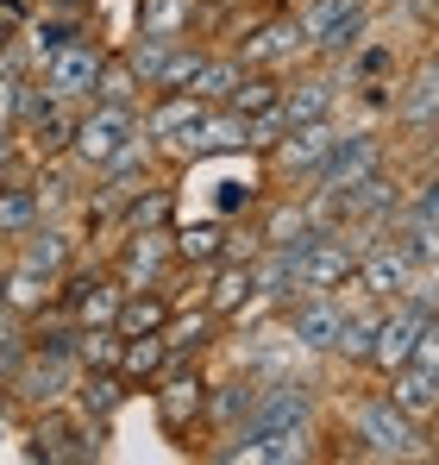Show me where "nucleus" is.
I'll return each instance as SVG.
<instances>
[{
    "mask_svg": "<svg viewBox=\"0 0 439 465\" xmlns=\"http://www.w3.org/2000/svg\"><path fill=\"white\" fill-rule=\"evenodd\" d=\"M32 460H101V421H88L75 402H44V415H38V428H32Z\"/></svg>",
    "mask_w": 439,
    "mask_h": 465,
    "instance_id": "nucleus-3",
    "label": "nucleus"
},
{
    "mask_svg": "<svg viewBox=\"0 0 439 465\" xmlns=\"http://www.w3.org/2000/svg\"><path fill=\"white\" fill-rule=\"evenodd\" d=\"M220 189H226V195H220V214H239V208H251V202H258V189H251V183H220Z\"/></svg>",
    "mask_w": 439,
    "mask_h": 465,
    "instance_id": "nucleus-38",
    "label": "nucleus"
},
{
    "mask_svg": "<svg viewBox=\"0 0 439 465\" xmlns=\"http://www.w3.org/2000/svg\"><path fill=\"white\" fill-rule=\"evenodd\" d=\"M139 32L145 38H189L195 32V0H139Z\"/></svg>",
    "mask_w": 439,
    "mask_h": 465,
    "instance_id": "nucleus-28",
    "label": "nucleus"
},
{
    "mask_svg": "<svg viewBox=\"0 0 439 465\" xmlns=\"http://www.w3.org/2000/svg\"><path fill=\"white\" fill-rule=\"evenodd\" d=\"M352 440H358L365 460H427L434 453L427 447V428L415 415H402L389 396H365L352 409Z\"/></svg>",
    "mask_w": 439,
    "mask_h": 465,
    "instance_id": "nucleus-1",
    "label": "nucleus"
},
{
    "mask_svg": "<svg viewBox=\"0 0 439 465\" xmlns=\"http://www.w3.org/2000/svg\"><path fill=\"white\" fill-rule=\"evenodd\" d=\"M251 402H258V378L245 371V378H226V384H208V421H214L220 434H239L245 428V415H251Z\"/></svg>",
    "mask_w": 439,
    "mask_h": 465,
    "instance_id": "nucleus-22",
    "label": "nucleus"
},
{
    "mask_svg": "<svg viewBox=\"0 0 439 465\" xmlns=\"http://www.w3.org/2000/svg\"><path fill=\"white\" fill-rule=\"evenodd\" d=\"M201 409H208V378H201L195 365H170V371L157 378V421H163L170 440H182V434L201 421Z\"/></svg>",
    "mask_w": 439,
    "mask_h": 465,
    "instance_id": "nucleus-9",
    "label": "nucleus"
},
{
    "mask_svg": "<svg viewBox=\"0 0 439 465\" xmlns=\"http://www.w3.org/2000/svg\"><path fill=\"white\" fill-rule=\"evenodd\" d=\"M75 409L88 415V421H107L120 402H126V378L120 371H75Z\"/></svg>",
    "mask_w": 439,
    "mask_h": 465,
    "instance_id": "nucleus-25",
    "label": "nucleus"
},
{
    "mask_svg": "<svg viewBox=\"0 0 439 465\" xmlns=\"http://www.w3.org/2000/svg\"><path fill=\"white\" fill-rule=\"evenodd\" d=\"M126 139H139V107H107V101H94L88 114H75L70 152H75V163L101 170V163L120 152Z\"/></svg>",
    "mask_w": 439,
    "mask_h": 465,
    "instance_id": "nucleus-7",
    "label": "nucleus"
},
{
    "mask_svg": "<svg viewBox=\"0 0 439 465\" xmlns=\"http://www.w3.org/2000/svg\"><path fill=\"white\" fill-rule=\"evenodd\" d=\"M239 76H245L239 57H201V70H195V82H189V94L208 101V107H220V101L232 94V82H239Z\"/></svg>",
    "mask_w": 439,
    "mask_h": 465,
    "instance_id": "nucleus-34",
    "label": "nucleus"
},
{
    "mask_svg": "<svg viewBox=\"0 0 439 465\" xmlns=\"http://www.w3.org/2000/svg\"><path fill=\"white\" fill-rule=\"evenodd\" d=\"M63 277H70V271H63ZM120 296H126V290H120L113 277H101V271H94V277H88V271H75L70 290H57V309L70 314L75 327H113Z\"/></svg>",
    "mask_w": 439,
    "mask_h": 465,
    "instance_id": "nucleus-12",
    "label": "nucleus"
},
{
    "mask_svg": "<svg viewBox=\"0 0 439 465\" xmlns=\"http://www.w3.org/2000/svg\"><path fill=\"white\" fill-rule=\"evenodd\" d=\"M201 57H208L201 45L176 38V45H170V57L157 64V76H151V88H157V94H189V82H195V70H201Z\"/></svg>",
    "mask_w": 439,
    "mask_h": 465,
    "instance_id": "nucleus-31",
    "label": "nucleus"
},
{
    "mask_svg": "<svg viewBox=\"0 0 439 465\" xmlns=\"http://www.w3.org/2000/svg\"><path fill=\"white\" fill-rule=\"evenodd\" d=\"M126 232H151V227H176V189H126L120 195Z\"/></svg>",
    "mask_w": 439,
    "mask_h": 465,
    "instance_id": "nucleus-26",
    "label": "nucleus"
},
{
    "mask_svg": "<svg viewBox=\"0 0 439 465\" xmlns=\"http://www.w3.org/2000/svg\"><path fill=\"white\" fill-rule=\"evenodd\" d=\"M139 88L145 82L132 76V64L120 51H101V70H94V94L88 101H107V107H139Z\"/></svg>",
    "mask_w": 439,
    "mask_h": 465,
    "instance_id": "nucleus-27",
    "label": "nucleus"
},
{
    "mask_svg": "<svg viewBox=\"0 0 439 465\" xmlns=\"http://www.w3.org/2000/svg\"><path fill=\"white\" fill-rule=\"evenodd\" d=\"M163 371H170L163 333H132V340L120 346V378H126V384H157Z\"/></svg>",
    "mask_w": 439,
    "mask_h": 465,
    "instance_id": "nucleus-24",
    "label": "nucleus"
},
{
    "mask_svg": "<svg viewBox=\"0 0 439 465\" xmlns=\"http://www.w3.org/2000/svg\"><path fill=\"white\" fill-rule=\"evenodd\" d=\"M376 163H383V139H376L370 126H358V133H339V139L327 145V157L307 170V183H314V195H320V189H346V183H358Z\"/></svg>",
    "mask_w": 439,
    "mask_h": 465,
    "instance_id": "nucleus-8",
    "label": "nucleus"
},
{
    "mask_svg": "<svg viewBox=\"0 0 439 465\" xmlns=\"http://www.w3.org/2000/svg\"><path fill=\"white\" fill-rule=\"evenodd\" d=\"M0 440H6V409H0Z\"/></svg>",
    "mask_w": 439,
    "mask_h": 465,
    "instance_id": "nucleus-44",
    "label": "nucleus"
},
{
    "mask_svg": "<svg viewBox=\"0 0 439 465\" xmlns=\"http://www.w3.org/2000/svg\"><path fill=\"white\" fill-rule=\"evenodd\" d=\"M0 13L6 19H25V0H0Z\"/></svg>",
    "mask_w": 439,
    "mask_h": 465,
    "instance_id": "nucleus-41",
    "label": "nucleus"
},
{
    "mask_svg": "<svg viewBox=\"0 0 439 465\" xmlns=\"http://www.w3.org/2000/svg\"><path fill=\"white\" fill-rule=\"evenodd\" d=\"M251 264H214V283H208V296H201V309L214 314V321H239V314L251 309Z\"/></svg>",
    "mask_w": 439,
    "mask_h": 465,
    "instance_id": "nucleus-21",
    "label": "nucleus"
},
{
    "mask_svg": "<svg viewBox=\"0 0 439 465\" xmlns=\"http://www.w3.org/2000/svg\"><path fill=\"white\" fill-rule=\"evenodd\" d=\"M170 239H176V264H220L226 221H189V227H170Z\"/></svg>",
    "mask_w": 439,
    "mask_h": 465,
    "instance_id": "nucleus-29",
    "label": "nucleus"
},
{
    "mask_svg": "<svg viewBox=\"0 0 439 465\" xmlns=\"http://www.w3.org/2000/svg\"><path fill=\"white\" fill-rule=\"evenodd\" d=\"M0 321H6V271H0Z\"/></svg>",
    "mask_w": 439,
    "mask_h": 465,
    "instance_id": "nucleus-43",
    "label": "nucleus"
},
{
    "mask_svg": "<svg viewBox=\"0 0 439 465\" xmlns=\"http://www.w3.org/2000/svg\"><path fill=\"white\" fill-rule=\"evenodd\" d=\"M434 94H439V76H434V57H421L415 64V76H408V88L395 94V120L402 126H415V133H434Z\"/></svg>",
    "mask_w": 439,
    "mask_h": 465,
    "instance_id": "nucleus-23",
    "label": "nucleus"
},
{
    "mask_svg": "<svg viewBox=\"0 0 439 465\" xmlns=\"http://www.w3.org/2000/svg\"><path fill=\"white\" fill-rule=\"evenodd\" d=\"M358 271V245L346 232H314L301 252H295V290H314V296H333L346 290Z\"/></svg>",
    "mask_w": 439,
    "mask_h": 465,
    "instance_id": "nucleus-6",
    "label": "nucleus"
},
{
    "mask_svg": "<svg viewBox=\"0 0 439 465\" xmlns=\"http://www.w3.org/2000/svg\"><path fill=\"white\" fill-rule=\"evenodd\" d=\"M277 107L289 114V126H307V120H333V107H339V76L314 70V76H295V82H283Z\"/></svg>",
    "mask_w": 439,
    "mask_h": 465,
    "instance_id": "nucleus-15",
    "label": "nucleus"
},
{
    "mask_svg": "<svg viewBox=\"0 0 439 465\" xmlns=\"http://www.w3.org/2000/svg\"><path fill=\"white\" fill-rule=\"evenodd\" d=\"M13 163H19V133H13V126H0V183L13 176Z\"/></svg>",
    "mask_w": 439,
    "mask_h": 465,
    "instance_id": "nucleus-39",
    "label": "nucleus"
},
{
    "mask_svg": "<svg viewBox=\"0 0 439 465\" xmlns=\"http://www.w3.org/2000/svg\"><path fill=\"white\" fill-rule=\"evenodd\" d=\"M339 321H346V302H339V290L333 296H314V290H301V302H289V346L295 352H333V333H339Z\"/></svg>",
    "mask_w": 439,
    "mask_h": 465,
    "instance_id": "nucleus-10",
    "label": "nucleus"
},
{
    "mask_svg": "<svg viewBox=\"0 0 439 465\" xmlns=\"http://www.w3.org/2000/svg\"><path fill=\"white\" fill-rule=\"evenodd\" d=\"M13 25H19V19H6V13H0V51H6V45H19V38H13Z\"/></svg>",
    "mask_w": 439,
    "mask_h": 465,
    "instance_id": "nucleus-40",
    "label": "nucleus"
},
{
    "mask_svg": "<svg viewBox=\"0 0 439 465\" xmlns=\"http://www.w3.org/2000/svg\"><path fill=\"white\" fill-rule=\"evenodd\" d=\"M226 327V321H214L208 309H170V321H163V346H170V365H189L195 352H208L214 346V333Z\"/></svg>",
    "mask_w": 439,
    "mask_h": 465,
    "instance_id": "nucleus-18",
    "label": "nucleus"
},
{
    "mask_svg": "<svg viewBox=\"0 0 439 465\" xmlns=\"http://www.w3.org/2000/svg\"><path fill=\"white\" fill-rule=\"evenodd\" d=\"M44 6H63V13H88V0H44Z\"/></svg>",
    "mask_w": 439,
    "mask_h": 465,
    "instance_id": "nucleus-42",
    "label": "nucleus"
},
{
    "mask_svg": "<svg viewBox=\"0 0 439 465\" xmlns=\"http://www.w3.org/2000/svg\"><path fill=\"white\" fill-rule=\"evenodd\" d=\"M170 45H176V38H145V32H132V45H126L120 57H126V64H132V76H139V82L151 88V76H157V64L170 57Z\"/></svg>",
    "mask_w": 439,
    "mask_h": 465,
    "instance_id": "nucleus-37",
    "label": "nucleus"
},
{
    "mask_svg": "<svg viewBox=\"0 0 439 465\" xmlns=\"http://www.w3.org/2000/svg\"><path fill=\"white\" fill-rule=\"evenodd\" d=\"M415 277H421V264H415V252L402 239H370L365 252H358V271H352V283L365 290L376 309L383 302H402L415 290Z\"/></svg>",
    "mask_w": 439,
    "mask_h": 465,
    "instance_id": "nucleus-4",
    "label": "nucleus"
},
{
    "mask_svg": "<svg viewBox=\"0 0 439 465\" xmlns=\"http://www.w3.org/2000/svg\"><path fill=\"white\" fill-rule=\"evenodd\" d=\"M283 133H289V114H283V107H264V114H245V152H270V145H277V139H283Z\"/></svg>",
    "mask_w": 439,
    "mask_h": 465,
    "instance_id": "nucleus-36",
    "label": "nucleus"
},
{
    "mask_svg": "<svg viewBox=\"0 0 439 465\" xmlns=\"http://www.w3.org/2000/svg\"><path fill=\"white\" fill-rule=\"evenodd\" d=\"M201 107H208V101H195V94H157L145 107V126H139V133H145L151 145H176V139L201 120Z\"/></svg>",
    "mask_w": 439,
    "mask_h": 465,
    "instance_id": "nucleus-19",
    "label": "nucleus"
},
{
    "mask_svg": "<svg viewBox=\"0 0 439 465\" xmlns=\"http://www.w3.org/2000/svg\"><path fill=\"white\" fill-rule=\"evenodd\" d=\"M170 264H176V239H170V227L126 232V252H120V290H151V283H163Z\"/></svg>",
    "mask_w": 439,
    "mask_h": 465,
    "instance_id": "nucleus-11",
    "label": "nucleus"
},
{
    "mask_svg": "<svg viewBox=\"0 0 439 465\" xmlns=\"http://www.w3.org/2000/svg\"><path fill=\"white\" fill-rule=\"evenodd\" d=\"M307 45V32H301V19L295 13H277V19H264V25H251L245 38H239V64L245 70H270V64H283V57H295Z\"/></svg>",
    "mask_w": 439,
    "mask_h": 465,
    "instance_id": "nucleus-13",
    "label": "nucleus"
},
{
    "mask_svg": "<svg viewBox=\"0 0 439 465\" xmlns=\"http://www.w3.org/2000/svg\"><path fill=\"white\" fill-rule=\"evenodd\" d=\"M170 309H176V296H163V283H151V290H126L120 309H113V333H120V340H132V333H163Z\"/></svg>",
    "mask_w": 439,
    "mask_h": 465,
    "instance_id": "nucleus-17",
    "label": "nucleus"
},
{
    "mask_svg": "<svg viewBox=\"0 0 439 465\" xmlns=\"http://www.w3.org/2000/svg\"><path fill=\"white\" fill-rule=\"evenodd\" d=\"M389 402H395L402 415H415L421 428H434V415H439V371H427V365H395V371H389Z\"/></svg>",
    "mask_w": 439,
    "mask_h": 465,
    "instance_id": "nucleus-16",
    "label": "nucleus"
},
{
    "mask_svg": "<svg viewBox=\"0 0 439 465\" xmlns=\"http://www.w3.org/2000/svg\"><path fill=\"white\" fill-rule=\"evenodd\" d=\"M120 346L113 327H75V371H120Z\"/></svg>",
    "mask_w": 439,
    "mask_h": 465,
    "instance_id": "nucleus-30",
    "label": "nucleus"
},
{
    "mask_svg": "<svg viewBox=\"0 0 439 465\" xmlns=\"http://www.w3.org/2000/svg\"><path fill=\"white\" fill-rule=\"evenodd\" d=\"M19 239H25V245H19V264H25V271H38V277H51V283L70 271L75 239L63 227H32V232H19Z\"/></svg>",
    "mask_w": 439,
    "mask_h": 465,
    "instance_id": "nucleus-20",
    "label": "nucleus"
},
{
    "mask_svg": "<svg viewBox=\"0 0 439 465\" xmlns=\"http://www.w3.org/2000/svg\"><path fill=\"white\" fill-rule=\"evenodd\" d=\"M44 302H51V277L13 264V271H6V314H38Z\"/></svg>",
    "mask_w": 439,
    "mask_h": 465,
    "instance_id": "nucleus-35",
    "label": "nucleus"
},
{
    "mask_svg": "<svg viewBox=\"0 0 439 465\" xmlns=\"http://www.w3.org/2000/svg\"><path fill=\"white\" fill-rule=\"evenodd\" d=\"M44 221L38 208V189H19V183H0V239H19Z\"/></svg>",
    "mask_w": 439,
    "mask_h": 465,
    "instance_id": "nucleus-33",
    "label": "nucleus"
},
{
    "mask_svg": "<svg viewBox=\"0 0 439 465\" xmlns=\"http://www.w3.org/2000/svg\"><path fill=\"white\" fill-rule=\"evenodd\" d=\"M333 139H339V126H333V120H307V126H289V133H283L264 157H270V170H277V176H307V170L327 157Z\"/></svg>",
    "mask_w": 439,
    "mask_h": 465,
    "instance_id": "nucleus-14",
    "label": "nucleus"
},
{
    "mask_svg": "<svg viewBox=\"0 0 439 465\" xmlns=\"http://www.w3.org/2000/svg\"><path fill=\"white\" fill-rule=\"evenodd\" d=\"M101 38L88 45V38H70V45H57L51 57H38V88L44 94H57L63 107H82L88 94H94V70H101Z\"/></svg>",
    "mask_w": 439,
    "mask_h": 465,
    "instance_id": "nucleus-5",
    "label": "nucleus"
},
{
    "mask_svg": "<svg viewBox=\"0 0 439 465\" xmlns=\"http://www.w3.org/2000/svg\"><path fill=\"white\" fill-rule=\"evenodd\" d=\"M277 94H283V76H277V70H245L220 107H232V114H264V107H277Z\"/></svg>",
    "mask_w": 439,
    "mask_h": 465,
    "instance_id": "nucleus-32",
    "label": "nucleus"
},
{
    "mask_svg": "<svg viewBox=\"0 0 439 465\" xmlns=\"http://www.w3.org/2000/svg\"><path fill=\"white\" fill-rule=\"evenodd\" d=\"M301 32H307V51L339 64L346 51H358L370 38V0H314L307 13H295Z\"/></svg>",
    "mask_w": 439,
    "mask_h": 465,
    "instance_id": "nucleus-2",
    "label": "nucleus"
}]
</instances>
